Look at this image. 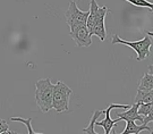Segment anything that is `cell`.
<instances>
[{
  "mask_svg": "<svg viewBox=\"0 0 153 134\" xmlns=\"http://www.w3.org/2000/svg\"><path fill=\"white\" fill-rule=\"evenodd\" d=\"M111 43L112 45L120 43V45H125L131 48L137 54V62H142L150 55V49H151V45H152V33L148 32L146 36L144 39L138 40V41H126V40H123L121 38H119L118 34H114L112 39H111Z\"/></svg>",
  "mask_w": 153,
  "mask_h": 134,
  "instance_id": "2",
  "label": "cell"
},
{
  "mask_svg": "<svg viewBox=\"0 0 153 134\" xmlns=\"http://www.w3.org/2000/svg\"><path fill=\"white\" fill-rule=\"evenodd\" d=\"M71 39L76 42V45L82 47H90L92 45V35L90 34L88 28H86V24H81L75 28H71Z\"/></svg>",
  "mask_w": 153,
  "mask_h": 134,
  "instance_id": "6",
  "label": "cell"
},
{
  "mask_svg": "<svg viewBox=\"0 0 153 134\" xmlns=\"http://www.w3.org/2000/svg\"><path fill=\"white\" fill-rule=\"evenodd\" d=\"M103 114V110H97V112H93V116L90 121V124H88L86 127L83 129V133H88V134H97V132L94 131V126H95V122L98 121V118Z\"/></svg>",
  "mask_w": 153,
  "mask_h": 134,
  "instance_id": "12",
  "label": "cell"
},
{
  "mask_svg": "<svg viewBox=\"0 0 153 134\" xmlns=\"http://www.w3.org/2000/svg\"><path fill=\"white\" fill-rule=\"evenodd\" d=\"M109 13L108 8L105 6L99 7L95 0H91L90 9H88V16L86 19V28L88 31H91L94 25H97L99 22H103L105 15Z\"/></svg>",
  "mask_w": 153,
  "mask_h": 134,
  "instance_id": "5",
  "label": "cell"
},
{
  "mask_svg": "<svg viewBox=\"0 0 153 134\" xmlns=\"http://www.w3.org/2000/svg\"><path fill=\"white\" fill-rule=\"evenodd\" d=\"M137 108H138V103L134 102L131 106H129V108L125 109L126 112H121V114L118 112L117 116L119 118H121V121H134L138 125H144L143 124V122H144L143 121V116L137 112Z\"/></svg>",
  "mask_w": 153,
  "mask_h": 134,
  "instance_id": "8",
  "label": "cell"
},
{
  "mask_svg": "<svg viewBox=\"0 0 153 134\" xmlns=\"http://www.w3.org/2000/svg\"><path fill=\"white\" fill-rule=\"evenodd\" d=\"M2 133H7V134H13L14 132H11L9 131V126H8V124L6 121L4 119H0V134Z\"/></svg>",
  "mask_w": 153,
  "mask_h": 134,
  "instance_id": "16",
  "label": "cell"
},
{
  "mask_svg": "<svg viewBox=\"0 0 153 134\" xmlns=\"http://www.w3.org/2000/svg\"><path fill=\"white\" fill-rule=\"evenodd\" d=\"M152 107H153L152 102H149V103H140V105H138V108H137V112H138L140 115H142L143 117L149 116V115L153 114Z\"/></svg>",
  "mask_w": 153,
  "mask_h": 134,
  "instance_id": "14",
  "label": "cell"
},
{
  "mask_svg": "<svg viewBox=\"0 0 153 134\" xmlns=\"http://www.w3.org/2000/svg\"><path fill=\"white\" fill-rule=\"evenodd\" d=\"M36 91H35V101L40 107L42 112H48L52 109V95H53V86L55 84L51 83V80L44 78L39 80L36 82Z\"/></svg>",
  "mask_w": 153,
  "mask_h": 134,
  "instance_id": "1",
  "label": "cell"
},
{
  "mask_svg": "<svg viewBox=\"0 0 153 134\" xmlns=\"http://www.w3.org/2000/svg\"><path fill=\"white\" fill-rule=\"evenodd\" d=\"M73 91L62 81H58L53 86L52 108L58 112H69V98Z\"/></svg>",
  "mask_w": 153,
  "mask_h": 134,
  "instance_id": "3",
  "label": "cell"
},
{
  "mask_svg": "<svg viewBox=\"0 0 153 134\" xmlns=\"http://www.w3.org/2000/svg\"><path fill=\"white\" fill-rule=\"evenodd\" d=\"M10 121H13V122H21V123L25 124V126H26V129H27V133L28 134H38L39 132H36V131H34L32 127V121L33 118H27V119H24V118L22 117H11Z\"/></svg>",
  "mask_w": 153,
  "mask_h": 134,
  "instance_id": "13",
  "label": "cell"
},
{
  "mask_svg": "<svg viewBox=\"0 0 153 134\" xmlns=\"http://www.w3.org/2000/svg\"><path fill=\"white\" fill-rule=\"evenodd\" d=\"M126 127L123 131V134H138L143 131H151V127L148 125H138L134 121H125Z\"/></svg>",
  "mask_w": 153,
  "mask_h": 134,
  "instance_id": "9",
  "label": "cell"
},
{
  "mask_svg": "<svg viewBox=\"0 0 153 134\" xmlns=\"http://www.w3.org/2000/svg\"><path fill=\"white\" fill-rule=\"evenodd\" d=\"M88 16V11H82L76 6V2L71 0L69 7L65 13L66 23L71 28H75L81 24H86V19Z\"/></svg>",
  "mask_w": 153,
  "mask_h": 134,
  "instance_id": "4",
  "label": "cell"
},
{
  "mask_svg": "<svg viewBox=\"0 0 153 134\" xmlns=\"http://www.w3.org/2000/svg\"><path fill=\"white\" fill-rule=\"evenodd\" d=\"M153 89V75L152 72L145 73L142 80L138 83V89L141 91H151Z\"/></svg>",
  "mask_w": 153,
  "mask_h": 134,
  "instance_id": "10",
  "label": "cell"
},
{
  "mask_svg": "<svg viewBox=\"0 0 153 134\" xmlns=\"http://www.w3.org/2000/svg\"><path fill=\"white\" fill-rule=\"evenodd\" d=\"M131 105H117V103H111L105 110H103V114L105 115V117L101 121V122H95V125H99V126H103L104 129V133L105 134H110L111 130L115 127V125L118 122H120L121 118H117V119H111L110 117V112L112 109H127L129 108Z\"/></svg>",
  "mask_w": 153,
  "mask_h": 134,
  "instance_id": "7",
  "label": "cell"
},
{
  "mask_svg": "<svg viewBox=\"0 0 153 134\" xmlns=\"http://www.w3.org/2000/svg\"><path fill=\"white\" fill-rule=\"evenodd\" d=\"M153 101V92L151 91H141V90H137V95L134 99L135 103H149V102H152Z\"/></svg>",
  "mask_w": 153,
  "mask_h": 134,
  "instance_id": "11",
  "label": "cell"
},
{
  "mask_svg": "<svg viewBox=\"0 0 153 134\" xmlns=\"http://www.w3.org/2000/svg\"><path fill=\"white\" fill-rule=\"evenodd\" d=\"M126 1L131 4V5L137 6V7H146V8H150V9L153 8L152 2H150L148 0H126Z\"/></svg>",
  "mask_w": 153,
  "mask_h": 134,
  "instance_id": "15",
  "label": "cell"
}]
</instances>
